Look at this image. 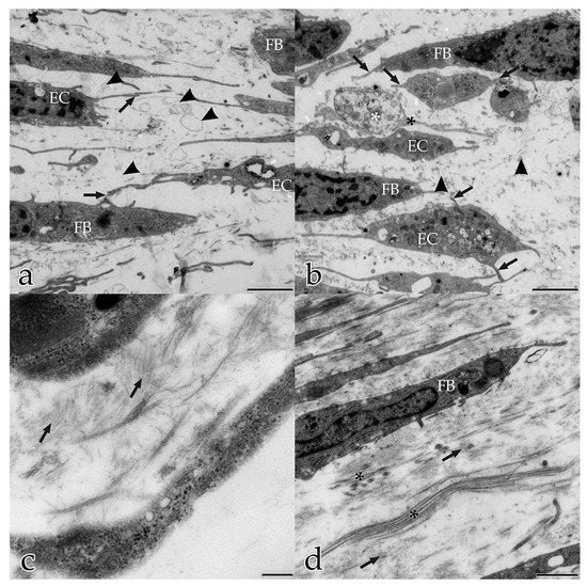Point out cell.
Listing matches in <instances>:
<instances>
[{
    "label": "cell",
    "mask_w": 587,
    "mask_h": 586,
    "mask_svg": "<svg viewBox=\"0 0 587 586\" xmlns=\"http://www.w3.org/2000/svg\"><path fill=\"white\" fill-rule=\"evenodd\" d=\"M297 210L304 217H330L380 210L419 197L423 189L411 182L384 180L364 174L340 177L306 176L296 184Z\"/></svg>",
    "instance_id": "6da1fadb"
},
{
    "label": "cell",
    "mask_w": 587,
    "mask_h": 586,
    "mask_svg": "<svg viewBox=\"0 0 587 586\" xmlns=\"http://www.w3.org/2000/svg\"><path fill=\"white\" fill-rule=\"evenodd\" d=\"M333 103L345 124L375 138L398 131L405 117L398 95L383 89L344 88Z\"/></svg>",
    "instance_id": "7a4b0ae2"
},
{
    "label": "cell",
    "mask_w": 587,
    "mask_h": 586,
    "mask_svg": "<svg viewBox=\"0 0 587 586\" xmlns=\"http://www.w3.org/2000/svg\"><path fill=\"white\" fill-rule=\"evenodd\" d=\"M348 31L344 23H308L294 29V33L285 34V37L271 38L278 44L265 47V52L274 62L277 61L279 67L308 65L335 52L346 39Z\"/></svg>",
    "instance_id": "3957f363"
},
{
    "label": "cell",
    "mask_w": 587,
    "mask_h": 586,
    "mask_svg": "<svg viewBox=\"0 0 587 586\" xmlns=\"http://www.w3.org/2000/svg\"><path fill=\"white\" fill-rule=\"evenodd\" d=\"M491 86V79L480 73L442 75L436 72L417 74L404 87L428 107L450 108L478 98Z\"/></svg>",
    "instance_id": "277c9868"
},
{
    "label": "cell",
    "mask_w": 587,
    "mask_h": 586,
    "mask_svg": "<svg viewBox=\"0 0 587 586\" xmlns=\"http://www.w3.org/2000/svg\"><path fill=\"white\" fill-rule=\"evenodd\" d=\"M473 214L469 241L470 260L497 271L498 264L505 257L518 252L535 251L485 210L475 207Z\"/></svg>",
    "instance_id": "5b68a950"
},
{
    "label": "cell",
    "mask_w": 587,
    "mask_h": 586,
    "mask_svg": "<svg viewBox=\"0 0 587 586\" xmlns=\"http://www.w3.org/2000/svg\"><path fill=\"white\" fill-rule=\"evenodd\" d=\"M374 140L371 149L393 153L411 161H433L456 150L449 138L419 132L398 130Z\"/></svg>",
    "instance_id": "8992f818"
},
{
    "label": "cell",
    "mask_w": 587,
    "mask_h": 586,
    "mask_svg": "<svg viewBox=\"0 0 587 586\" xmlns=\"http://www.w3.org/2000/svg\"><path fill=\"white\" fill-rule=\"evenodd\" d=\"M491 108L501 118L523 123L530 116L532 101L528 93L509 81L498 83L490 98Z\"/></svg>",
    "instance_id": "52a82bcc"
},
{
    "label": "cell",
    "mask_w": 587,
    "mask_h": 586,
    "mask_svg": "<svg viewBox=\"0 0 587 586\" xmlns=\"http://www.w3.org/2000/svg\"><path fill=\"white\" fill-rule=\"evenodd\" d=\"M422 293L431 296H455L464 294H490L491 288L471 277L449 273H432L426 275Z\"/></svg>",
    "instance_id": "ba28073f"
},
{
    "label": "cell",
    "mask_w": 587,
    "mask_h": 586,
    "mask_svg": "<svg viewBox=\"0 0 587 586\" xmlns=\"http://www.w3.org/2000/svg\"><path fill=\"white\" fill-rule=\"evenodd\" d=\"M389 290L403 293H422L426 275L418 273H392L377 278Z\"/></svg>",
    "instance_id": "9c48e42d"
},
{
    "label": "cell",
    "mask_w": 587,
    "mask_h": 586,
    "mask_svg": "<svg viewBox=\"0 0 587 586\" xmlns=\"http://www.w3.org/2000/svg\"><path fill=\"white\" fill-rule=\"evenodd\" d=\"M569 112L571 118H573V122L577 131L580 129V99L579 97H574L569 102Z\"/></svg>",
    "instance_id": "30bf717a"
},
{
    "label": "cell",
    "mask_w": 587,
    "mask_h": 586,
    "mask_svg": "<svg viewBox=\"0 0 587 586\" xmlns=\"http://www.w3.org/2000/svg\"><path fill=\"white\" fill-rule=\"evenodd\" d=\"M60 100L63 103H69L71 101V95L69 93H63V94H61Z\"/></svg>",
    "instance_id": "8fae6325"
},
{
    "label": "cell",
    "mask_w": 587,
    "mask_h": 586,
    "mask_svg": "<svg viewBox=\"0 0 587 586\" xmlns=\"http://www.w3.org/2000/svg\"><path fill=\"white\" fill-rule=\"evenodd\" d=\"M57 115H58L59 117H65V115H66V110H65V109H61V110H59V112H58V114H57Z\"/></svg>",
    "instance_id": "7c38bea8"
},
{
    "label": "cell",
    "mask_w": 587,
    "mask_h": 586,
    "mask_svg": "<svg viewBox=\"0 0 587 586\" xmlns=\"http://www.w3.org/2000/svg\"><path fill=\"white\" fill-rule=\"evenodd\" d=\"M51 429H52V425L50 424L49 426L45 427L44 433L50 434L51 433Z\"/></svg>",
    "instance_id": "4fadbf2b"
},
{
    "label": "cell",
    "mask_w": 587,
    "mask_h": 586,
    "mask_svg": "<svg viewBox=\"0 0 587 586\" xmlns=\"http://www.w3.org/2000/svg\"><path fill=\"white\" fill-rule=\"evenodd\" d=\"M52 97H53V99H52L53 103H54V102H57V97H58V94H57V93H53V94H52Z\"/></svg>",
    "instance_id": "5bb4252c"
}]
</instances>
